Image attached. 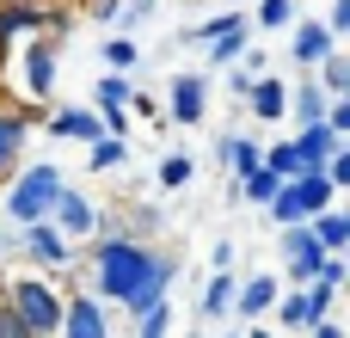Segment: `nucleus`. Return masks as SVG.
Wrapping results in <instances>:
<instances>
[{"instance_id": "obj_20", "label": "nucleus", "mask_w": 350, "mask_h": 338, "mask_svg": "<svg viewBox=\"0 0 350 338\" xmlns=\"http://www.w3.org/2000/svg\"><path fill=\"white\" fill-rule=\"evenodd\" d=\"M308 228H314V240L326 246V252H345L350 246V216L332 203V209H320V216H308Z\"/></svg>"}, {"instance_id": "obj_13", "label": "nucleus", "mask_w": 350, "mask_h": 338, "mask_svg": "<svg viewBox=\"0 0 350 338\" xmlns=\"http://www.w3.org/2000/svg\"><path fill=\"white\" fill-rule=\"evenodd\" d=\"M246 105H252V117H258V123H283V117H289V80L258 74V80L246 86Z\"/></svg>"}, {"instance_id": "obj_28", "label": "nucleus", "mask_w": 350, "mask_h": 338, "mask_svg": "<svg viewBox=\"0 0 350 338\" xmlns=\"http://www.w3.org/2000/svg\"><path fill=\"white\" fill-rule=\"evenodd\" d=\"M135 62H142L135 37H105V68H111V74H129Z\"/></svg>"}, {"instance_id": "obj_23", "label": "nucleus", "mask_w": 350, "mask_h": 338, "mask_svg": "<svg viewBox=\"0 0 350 338\" xmlns=\"http://www.w3.org/2000/svg\"><path fill=\"white\" fill-rule=\"evenodd\" d=\"M314 80L332 92V99H350V55H338V49H326L320 62H314Z\"/></svg>"}, {"instance_id": "obj_38", "label": "nucleus", "mask_w": 350, "mask_h": 338, "mask_svg": "<svg viewBox=\"0 0 350 338\" xmlns=\"http://www.w3.org/2000/svg\"><path fill=\"white\" fill-rule=\"evenodd\" d=\"M228 338H252V333H228Z\"/></svg>"}, {"instance_id": "obj_4", "label": "nucleus", "mask_w": 350, "mask_h": 338, "mask_svg": "<svg viewBox=\"0 0 350 338\" xmlns=\"http://www.w3.org/2000/svg\"><path fill=\"white\" fill-rule=\"evenodd\" d=\"M332 203H338V185H332L326 172H295V179L277 185V197H271L265 209H271L277 228H289V222H308V216H320V209H332Z\"/></svg>"}, {"instance_id": "obj_29", "label": "nucleus", "mask_w": 350, "mask_h": 338, "mask_svg": "<svg viewBox=\"0 0 350 338\" xmlns=\"http://www.w3.org/2000/svg\"><path fill=\"white\" fill-rule=\"evenodd\" d=\"M172 333V302H154L142 320H135V338H166Z\"/></svg>"}, {"instance_id": "obj_12", "label": "nucleus", "mask_w": 350, "mask_h": 338, "mask_svg": "<svg viewBox=\"0 0 350 338\" xmlns=\"http://www.w3.org/2000/svg\"><path fill=\"white\" fill-rule=\"evenodd\" d=\"M277 289H283V277H277V271H252L246 283H234V308H228V314H240V320L252 326V320H265V314H271Z\"/></svg>"}, {"instance_id": "obj_34", "label": "nucleus", "mask_w": 350, "mask_h": 338, "mask_svg": "<svg viewBox=\"0 0 350 338\" xmlns=\"http://www.w3.org/2000/svg\"><path fill=\"white\" fill-rule=\"evenodd\" d=\"M234 259H240V246H234V240H215V252H209V265H215V271H234Z\"/></svg>"}, {"instance_id": "obj_32", "label": "nucleus", "mask_w": 350, "mask_h": 338, "mask_svg": "<svg viewBox=\"0 0 350 338\" xmlns=\"http://www.w3.org/2000/svg\"><path fill=\"white\" fill-rule=\"evenodd\" d=\"M345 252H326V259H320V271H314V283H326V289H345Z\"/></svg>"}, {"instance_id": "obj_35", "label": "nucleus", "mask_w": 350, "mask_h": 338, "mask_svg": "<svg viewBox=\"0 0 350 338\" xmlns=\"http://www.w3.org/2000/svg\"><path fill=\"white\" fill-rule=\"evenodd\" d=\"M301 338H345V326H338V314H326L320 326H308V333H301Z\"/></svg>"}, {"instance_id": "obj_1", "label": "nucleus", "mask_w": 350, "mask_h": 338, "mask_svg": "<svg viewBox=\"0 0 350 338\" xmlns=\"http://www.w3.org/2000/svg\"><path fill=\"white\" fill-rule=\"evenodd\" d=\"M178 252H160L154 240H129V234H105L92 240V259H86V283L98 302H123L135 283H148L154 271H172Z\"/></svg>"}, {"instance_id": "obj_16", "label": "nucleus", "mask_w": 350, "mask_h": 338, "mask_svg": "<svg viewBox=\"0 0 350 338\" xmlns=\"http://www.w3.org/2000/svg\"><path fill=\"white\" fill-rule=\"evenodd\" d=\"M326 49H338V37L326 31V18H301V25H295V37H289V55H295V68H314Z\"/></svg>"}, {"instance_id": "obj_27", "label": "nucleus", "mask_w": 350, "mask_h": 338, "mask_svg": "<svg viewBox=\"0 0 350 338\" xmlns=\"http://www.w3.org/2000/svg\"><path fill=\"white\" fill-rule=\"evenodd\" d=\"M160 222H166V216H160L154 203H135V209L123 216V234H129V240H154V234H160Z\"/></svg>"}, {"instance_id": "obj_8", "label": "nucleus", "mask_w": 350, "mask_h": 338, "mask_svg": "<svg viewBox=\"0 0 350 338\" xmlns=\"http://www.w3.org/2000/svg\"><path fill=\"white\" fill-rule=\"evenodd\" d=\"M31 123H37V105H0V185L18 172L25 148H31Z\"/></svg>"}, {"instance_id": "obj_9", "label": "nucleus", "mask_w": 350, "mask_h": 338, "mask_svg": "<svg viewBox=\"0 0 350 338\" xmlns=\"http://www.w3.org/2000/svg\"><path fill=\"white\" fill-rule=\"evenodd\" d=\"M166 105H172V111H166V123L197 129V123H203V111H209V80H203V74H191V68H185V74H172Z\"/></svg>"}, {"instance_id": "obj_22", "label": "nucleus", "mask_w": 350, "mask_h": 338, "mask_svg": "<svg viewBox=\"0 0 350 338\" xmlns=\"http://www.w3.org/2000/svg\"><path fill=\"white\" fill-rule=\"evenodd\" d=\"M86 148H92V154H86L92 172H117V166H129V135H92Z\"/></svg>"}, {"instance_id": "obj_36", "label": "nucleus", "mask_w": 350, "mask_h": 338, "mask_svg": "<svg viewBox=\"0 0 350 338\" xmlns=\"http://www.w3.org/2000/svg\"><path fill=\"white\" fill-rule=\"evenodd\" d=\"M0 338H31L18 320H12V308H6V302H0Z\"/></svg>"}, {"instance_id": "obj_18", "label": "nucleus", "mask_w": 350, "mask_h": 338, "mask_svg": "<svg viewBox=\"0 0 350 338\" xmlns=\"http://www.w3.org/2000/svg\"><path fill=\"white\" fill-rule=\"evenodd\" d=\"M215 160H221L234 179H246V172L265 166V142H252V135H221V142H215Z\"/></svg>"}, {"instance_id": "obj_19", "label": "nucleus", "mask_w": 350, "mask_h": 338, "mask_svg": "<svg viewBox=\"0 0 350 338\" xmlns=\"http://www.w3.org/2000/svg\"><path fill=\"white\" fill-rule=\"evenodd\" d=\"M252 49V31L246 25H228V31H215L209 43H203V68H228V62H240Z\"/></svg>"}, {"instance_id": "obj_11", "label": "nucleus", "mask_w": 350, "mask_h": 338, "mask_svg": "<svg viewBox=\"0 0 350 338\" xmlns=\"http://www.w3.org/2000/svg\"><path fill=\"white\" fill-rule=\"evenodd\" d=\"M18 68H25V92H31V105H43V99L55 92V37H37V43H25Z\"/></svg>"}, {"instance_id": "obj_26", "label": "nucleus", "mask_w": 350, "mask_h": 338, "mask_svg": "<svg viewBox=\"0 0 350 338\" xmlns=\"http://www.w3.org/2000/svg\"><path fill=\"white\" fill-rule=\"evenodd\" d=\"M234 185H240V197H246V203H271L283 179H277L271 166H258V172H246V179H234Z\"/></svg>"}, {"instance_id": "obj_2", "label": "nucleus", "mask_w": 350, "mask_h": 338, "mask_svg": "<svg viewBox=\"0 0 350 338\" xmlns=\"http://www.w3.org/2000/svg\"><path fill=\"white\" fill-rule=\"evenodd\" d=\"M62 185H68V179H62V166H55V160H18V172L0 185L6 222H18V228L49 222V203H55V191H62Z\"/></svg>"}, {"instance_id": "obj_10", "label": "nucleus", "mask_w": 350, "mask_h": 338, "mask_svg": "<svg viewBox=\"0 0 350 338\" xmlns=\"http://www.w3.org/2000/svg\"><path fill=\"white\" fill-rule=\"evenodd\" d=\"M49 222L68 234V240H92V222H98V203L86 197V191H74V185H62L55 191V203H49Z\"/></svg>"}, {"instance_id": "obj_33", "label": "nucleus", "mask_w": 350, "mask_h": 338, "mask_svg": "<svg viewBox=\"0 0 350 338\" xmlns=\"http://www.w3.org/2000/svg\"><path fill=\"white\" fill-rule=\"evenodd\" d=\"M326 31H332V37H345V31H350V0H332V12H326Z\"/></svg>"}, {"instance_id": "obj_17", "label": "nucleus", "mask_w": 350, "mask_h": 338, "mask_svg": "<svg viewBox=\"0 0 350 338\" xmlns=\"http://www.w3.org/2000/svg\"><path fill=\"white\" fill-rule=\"evenodd\" d=\"M49 135L55 142H92L105 129H98V111L92 105H68V111H49Z\"/></svg>"}, {"instance_id": "obj_37", "label": "nucleus", "mask_w": 350, "mask_h": 338, "mask_svg": "<svg viewBox=\"0 0 350 338\" xmlns=\"http://www.w3.org/2000/svg\"><path fill=\"white\" fill-rule=\"evenodd\" d=\"M117 6H123V0H92V6H86V12H92V18H98V25H111V18H117Z\"/></svg>"}, {"instance_id": "obj_39", "label": "nucleus", "mask_w": 350, "mask_h": 338, "mask_svg": "<svg viewBox=\"0 0 350 338\" xmlns=\"http://www.w3.org/2000/svg\"><path fill=\"white\" fill-rule=\"evenodd\" d=\"M252 338H271V333H252Z\"/></svg>"}, {"instance_id": "obj_6", "label": "nucleus", "mask_w": 350, "mask_h": 338, "mask_svg": "<svg viewBox=\"0 0 350 338\" xmlns=\"http://www.w3.org/2000/svg\"><path fill=\"white\" fill-rule=\"evenodd\" d=\"M18 252L31 259V271H43V277H62V271H74L80 265V246L55 228V222H31L25 234H18Z\"/></svg>"}, {"instance_id": "obj_3", "label": "nucleus", "mask_w": 350, "mask_h": 338, "mask_svg": "<svg viewBox=\"0 0 350 338\" xmlns=\"http://www.w3.org/2000/svg\"><path fill=\"white\" fill-rule=\"evenodd\" d=\"M0 302L12 308V320L31 338H55V326H62V289H55V277H43V271L6 277V296H0Z\"/></svg>"}, {"instance_id": "obj_24", "label": "nucleus", "mask_w": 350, "mask_h": 338, "mask_svg": "<svg viewBox=\"0 0 350 338\" xmlns=\"http://www.w3.org/2000/svg\"><path fill=\"white\" fill-rule=\"evenodd\" d=\"M191 179H197V160L191 154H160V166H154V185L160 191H185Z\"/></svg>"}, {"instance_id": "obj_31", "label": "nucleus", "mask_w": 350, "mask_h": 338, "mask_svg": "<svg viewBox=\"0 0 350 338\" xmlns=\"http://www.w3.org/2000/svg\"><path fill=\"white\" fill-rule=\"evenodd\" d=\"M258 25H265V31L295 25V0H258Z\"/></svg>"}, {"instance_id": "obj_30", "label": "nucleus", "mask_w": 350, "mask_h": 338, "mask_svg": "<svg viewBox=\"0 0 350 338\" xmlns=\"http://www.w3.org/2000/svg\"><path fill=\"white\" fill-rule=\"evenodd\" d=\"M265 166H271L277 179H295V172H301V154H295V142H277V148H265Z\"/></svg>"}, {"instance_id": "obj_21", "label": "nucleus", "mask_w": 350, "mask_h": 338, "mask_svg": "<svg viewBox=\"0 0 350 338\" xmlns=\"http://www.w3.org/2000/svg\"><path fill=\"white\" fill-rule=\"evenodd\" d=\"M234 283H240L234 271H215V277L203 283V302H197V320H221V314L234 308Z\"/></svg>"}, {"instance_id": "obj_40", "label": "nucleus", "mask_w": 350, "mask_h": 338, "mask_svg": "<svg viewBox=\"0 0 350 338\" xmlns=\"http://www.w3.org/2000/svg\"><path fill=\"white\" fill-rule=\"evenodd\" d=\"M191 338H203V333H191Z\"/></svg>"}, {"instance_id": "obj_41", "label": "nucleus", "mask_w": 350, "mask_h": 338, "mask_svg": "<svg viewBox=\"0 0 350 338\" xmlns=\"http://www.w3.org/2000/svg\"><path fill=\"white\" fill-rule=\"evenodd\" d=\"M0 252H6V246H0Z\"/></svg>"}, {"instance_id": "obj_15", "label": "nucleus", "mask_w": 350, "mask_h": 338, "mask_svg": "<svg viewBox=\"0 0 350 338\" xmlns=\"http://www.w3.org/2000/svg\"><path fill=\"white\" fill-rule=\"evenodd\" d=\"M289 142H295V154H301V172H326V160H332V148H338L345 135L326 129V123H301Z\"/></svg>"}, {"instance_id": "obj_14", "label": "nucleus", "mask_w": 350, "mask_h": 338, "mask_svg": "<svg viewBox=\"0 0 350 338\" xmlns=\"http://www.w3.org/2000/svg\"><path fill=\"white\" fill-rule=\"evenodd\" d=\"M326 105H332V92L314 80V68H301V80L289 86V117H295V129H301V123H326Z\"/></svg>"}, {"instance_id": "obj_7", "label": "nucleus", "mask_w": 350, "mask_h": 338, "mask_svg": "<svg viewBox=\"0 0 350 338\" xmlns=\"http://www.w3.org/2000/svg\"><path fill=\"white\" fill-rule=\"evenodd\" d=\"M55 338H111V314L92 289H68L62 296V326Z\"/></svg>"}, {"instance_id": "obj_5", "label": "nucleus", "mask_w": 350, "mask_h": 338, "mask_svg": "<svg viewBox=\"0 0 350 338\" xmlns=\"http://www.w3.org/2000/svg\"><path fill=\"white\" fill-rule=\"evenodd\" d=\"M338 296H345V289H326V283H301V289H277L271 314H277V326H283V333H308V326H320L326 314H338Z\"/></svg>"}, {"instance_id": "obj_25", "label": "nucleus", "mask_w": 350, "mask_h": 338, "mask_svg": "<svg viewBox=\"0 0 350 338\" xmlns=\"http://www.w3.org/2000/svg\"><path fill=\"white\" fill-rule=\"evenodd\" d=\"M129 92H135V86H129V74H111V68H105V74H98V86H92V111H98V105H129Z\"/></svg>"}]
</instances>
